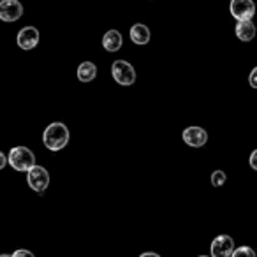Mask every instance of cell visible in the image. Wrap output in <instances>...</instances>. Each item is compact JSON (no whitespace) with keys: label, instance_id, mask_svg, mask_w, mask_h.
Returning <instances> with one entry per match:
<instances>
[{"label":"cell","instance_id":"cell-22","mask_svg":"<svg viewBox=\"0 0 257 257\" xmlns=\"http://www.w3.org/2000/svg\"><path fill=\"white\" fill-rule=\"evenodd\" d=\"M199 257H210V255H199Z\"/></svg>","mask_w":257,"mask_h":257},{"label":"cell","instance_id":"cell-1","mask_svg":"<svg viewBox=\"0 0 257 257\" xmlns=\"http://www.w3.org/2000/svg\"><path fill=\"white\" fill-rule=\"evenodd\" d=\"M69 138H71L69 128L65 127L64 123H60V121H55V123L48 125L46 131H44V134H43L44 147L51 152H58V150H62V148L67 147Z\"/></svg>","mask_w":257,"mask_h":257},{"label":"cell","instance_id":"cell-3","mask_svg":"<svg viewBox=\"0 0 257 257\" xmlns=\"http://www.w3.org/2000/svg\"><path fill=\"white\" fill-rule=\"evenodd\" d=\"M111 72H113V78L118 85L128 86L136 81V71H134L133 65L125 60L113 62V65H111Z\"/></svg>","mask_w":257,"mask_h":257},{"label":"cell","instance_id":"cell-9","mask_svg":"<svg viewBox=\"0 0 257 257\" xmlns=\"http://www.w3.org/2000/svg\"><path fill=\"white\" fill-rule=\"evenodd\" d=\"M39 30L36 27H25L18 34V46L22 50H34L39 44Z\"/></svg>","mask_w":257,"mask_h":257},{"label":"cell","instance_id":"cell-20","mask_svg":"<svg viewBox=\"0 0 257 257\" xmlns=\"http://www.w3.org/2000/svg\"><path fill=\"white\" fill-rule=\"evenodd\" d=\"M140 257H161L159 253H155V252H145V253H141Z\"/></svg>","mask_w":257,"mask_h":257},{"label":"cell","instance_id":"cell-10","mask_svg":"<svg viewBox=\"0 0 257 257\" xmlns=\"http://www.w3.org/2000/svg\"><path fill=\"white\" fill-rule=\"evenodd\" d=\"M102 46L106 51L109 53H114L121 48V34L118 30H107L102 37Z\"/></svg>","mask_w":257,"mask_h":257},{"label":"cell","instance_id":"cell-7","mask_svg":"<svg viewBox=\"0 0 257 257\" xmlns=\"http://www.w3.org/2000/svg\"><path fill=\"white\" fill-rule=\"evenodd\" d=\"M234 252V241L231 236L220 234L211 241V257H231Z\"/></svg>","mask_w":257,"mask_h":257},{"label":"cell","instance_id":"cell-11","mask_svg":"<svg viewBox=\"0 0 257 257\" xmlns=\"http://www.w3.org/2000/svg\"><path fill=\"white\" fill-rule=\"evenodd\" d=\"M236 36L243 43H248L255 37V25L252 23V20H245V22H238L236 25Z\"/></svg>","mask_w":257,"mask_h":257},{"label":"cell","instance_id":"cell-14","mask_svg":"<svg viewBox=\"0 0 257 257\" xmlns=\"http://www.w3.org/2000/svg\"><path fill=\"white\" fill-rule=\"evenodd\" d=\"M231 257H255V252L250 246H239V248H234Z\"/></svg>","mask_w":257,"mask_h":257},{"label":"cell","instance_id":"cell-8","mask_svg":"<svg viewBox=\"0 0 257 257\" xmlns=\"http://www.w3.org/2000/svg\"><path fill=\"white\" fill-rule=\"evenodd\" d=\"M183 141L192 148H201L206 145L208 134H206V131L201 127H187L185 131H183Z\"/></svg>","mask_w":257,"mask_h":257},{"label":"cell","instance_id":"cell-17","mask_svg":"<svg viewBox=\"0 0 257 257\" xmlns=\"http://www.w3.org/2000/svg\"><path fill=\"white\" fill-rule=\"evenodd\" d=\"M248 81H250V85H252L253 88H257V67L253 69L252 72H250V78H248Z\"/></svg>","mask_w":257,"mask_h":257},{"label":"cell","instance_id":"cell-5","mask_svg":"<svg viewBox=\"0 0 257 257\" xmlns=\"http://www.w3.org/2000/svg\"><path fill=\"white\" fill-rule=\"evenodd\" d=\"M231 15L234 16L238 22H245V20H252L255 15V4L253 0H231Z\"/></svg>","mask_w":257,"mask_h":257},{"label":"cell","instance_id":"cell-13","mask_svg":"<svg viewBox=\"0 0 257 257\" xmlns=\"http://www.w3.org/2000/svg\"><path fill=\"white\" fill-rule=\"evenodd\" d=\"M97 76V67L93 62H83L78 67V79L83 83H90L93 81Z\"/></svg>","mask_w":257,"mask_h":257},{"label":"cell","instance_id":"cell-15","mask_svg":"<svg viewBox=\"0 0 257 257\" xmlns=\"http://www.w3.org/2000/svg\"><path fill=\"white\" fill-rule=\"evenodd\" d=\"M225 173L224 171H215L213 175H211V183H213L215 187H220V185H224L225 183Z\"/></svg>","mask_w":257,"mask_h":257},{"label":"cell","instance_id":"cell-6","mask_svg":"<svg viewBox=\"0 0 257 257\" xmlns=\"http://www.w3.org/2000/svg\"><path fill=\"white\" fill-rule=\"evenodd\" d=\"M22 15V2H18V0H2L0 2V20L2 22H18Z\"/></svg>","mask_w":257,"mask_h":257},{"label":"cell","instance_id":"cell-16","mask_svg":"<svg viewBox=\"0 0 257 257\" xmlns=\"http://www.w3.org/2000/svg\"><path fill=\"white\" fill-rule=\"evenodd\" d=\"M13 257H36L34 255L30 250H25V248H20V250H16L15 253H13Z\"/></svg>","mask_w":257,"mask_h":257},{"label":"cell","instance_id":"cell-19","mask_svg":"<svg viewBox=\"0 0 257 257\" xmlns=\"http://www.w3.org/2000/svg\"><path fill=\"white\" fill-rule=\"evenodd\" d=\"M6 164H8V157H6V155L0 152V171L6 168Z\"/></svg>","mask_w":257,"mask_h":257},{"label":"cell","instance_id":"cell-2","mask_svg":"<svg viewBox=\"0 0 257 257\" xmlns=\"http://www.w3.org/2000/svg\"><path fill=\"white\" fill-rule=\"evenodd\" d=\"M8 164L16 171H29L36 166V155L27 147H15L9 152Z\"/></svg>","mask_w":257,"mask_h":257},{"label":"cell","instance_id":"cell-12","mask_svg":"<svg viewBox=\"0 0 257 257\" xmlns=\"http://www.w3.org/2000/svg\"><path fill=\"white\" fill-rule=\"evenodd\" d=\"M131 39H133L134 44H140V46L148 44V41H150V29L147 25H143V23H136L131 29Z\"/></svg>","mask_w":257,"mask_h":257},{"label":"cell","instance_id":"cell-21","mask_svg":"<svg viewBox=\"0 0 257 257\" xmlns=\"http://www.w3.org/2000/svg\"><path fill=\"white\" fill-rule=\"evenodd\" d=\"M0 257H13V255H9V253H2Z\"/></svg>","mask_w":257,"mask_h":257},{"label":"cell","instance_id":"cell-18","mask_svg":"<svg viewBox=\"0 0 257 257\" xmlns=\"http://www.w3.org/2000/svg\"><path fill=\"white\" fill-rule=\"evenodd\" d=\"M250 166H252V169L257 171V150H253L252 155H250Z\"/></svg>","mask_w":257,"mask_h":257},{"label":"cell","instance_id":"cell-4","mask_svg":"<svg viewBox=\"0 0 257 257\" xmlns=\"http://www.w3.org/2000/svg\"><path fill=\"white\" fill-rule=\"evenodd\" d=\"M27 182H29L30 189L43 194L44 190L48 189V185H50V175H48V171L43 168V166L36 164L32 169L27 171Z\"/></svg>","mask_w":257,"mask_h":257}]
</instances>
